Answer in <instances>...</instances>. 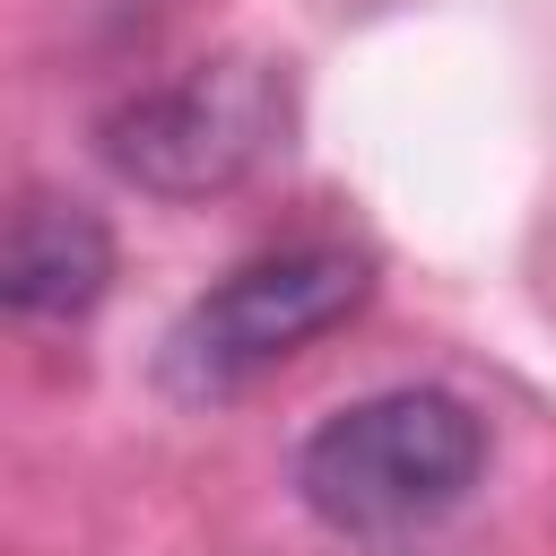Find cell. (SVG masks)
Masks as SVG:
<instances>
[{
    "label": "cell",
    "instance_id": "6da1fadb",
    "mask_svg": "<svg viewBox=\"0 0 556 556\" xmlns=\"http://www.w3.org/2000/svg\"><path fill=\"white\" fill-rule=\"evenodd\" d=\"M486 469V426L452 391H374L339 417H321L295 452V486L321 530L339 539H417L434 530Z\"/></svg>",
    "mask_w": 556,
    "mask_h": 556
},
{
    "label": "cell",
    "instance_id": "7a4b0ae2",
    "mask_svg": "<svg viewBox=\"0 0 556 556\" xmlns=\"http://www.w3.org/2000/svg\"><path fill=\"white\" fill-rule=\"evenodd\" d=\"M365 304V261L348 243H287L261 252L243 269H226L165 339V382L191 400L243 391L252 374L287 365L295 348H313L321 330H339Z\"/></svg>",
    "mask_w": 556,
    "mask_h": 556
},
{
    "label": "cell",
    "instance_id": "3957f363",
    "mask_svg": "<svg viewBox=\"0 0 556 556\" xmlns=\"http://www.w3.org/2000/svg\"><path fill=\"white\" fill-rule=\"evenodd\" d=\"M278 122H287V96L269 78V61H200L182 78L130 96L104 122V156L139 191L191 200V191H226L235 174H252L269 156Z\"/></svg>",
    "mask_w": 556,
    "mask_h": 556
},
{
    "label": "cell",
    "instance_id": "277c9868",
    "mask_svg": "<svg viewBox=\"0 0 556 556\" xmlns=\"http://www.w3.org/2000/svg\"><path fill=\"white\" fill-rule=\"evenodd\" d=\"M113 278V235L78 200H26L0 243V295L26 321H78Z\"/></svg>",
    "mask_w": 556,
    "mask_h": 556
}]
</instances>
